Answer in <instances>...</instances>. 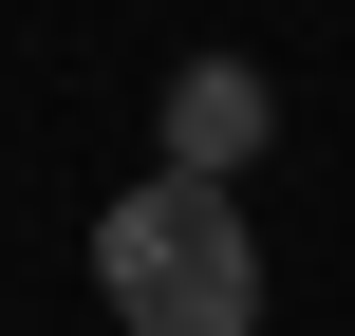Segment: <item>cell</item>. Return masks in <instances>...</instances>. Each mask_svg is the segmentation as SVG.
I'll list each match as a JSON object with an SVG mask.
<instances>
[{"label":"cell","mask_w":355,"mask_h":336,"mask_svg":"<svg viewBox=\"0 0 355 336\" xmlns=\"http://www.w3.org/2000/svg\"><path fill=\"white\" fill-rule=\"evenodd\" d=\"M262 112H281V94H262L243 56H187V75H168V168H187V187H243V168H262Z\"/></svg>","instance_id":"7a4b0ae2"},{"label":"cell","mask_w":355,"mask_h":336,"mask_svg":"<svg viewBox=\"0 0 355 336\" xmlns=\"http://www.w3.org/2000/svg\"><path fill=\"white\" fill-rule=\"evenodd\" d=\"M94 299H112V336H262V224H243V187H187V168L112 187L94 206Z\"/></svg>","instance_id":"6da1fadb"}]
</instances>
